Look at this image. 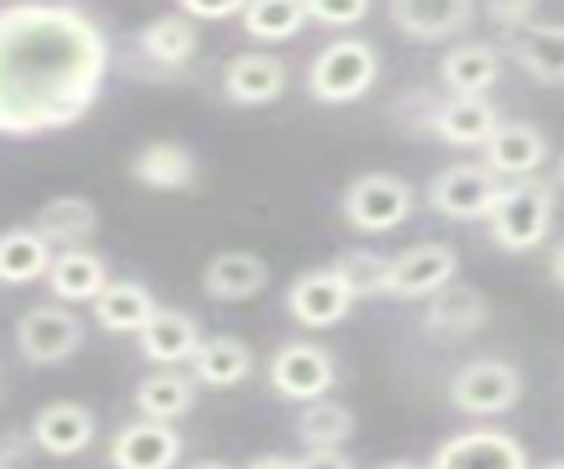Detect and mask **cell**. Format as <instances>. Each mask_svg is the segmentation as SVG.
Returning <instances> with one entry per match:
<instances>
[{"label":"cell","mask_w":564,"mask_h":469,"mask_svg":"<svg viewBox=\"0 0 564 469\" xmlns=\"http://www.w3.org/2000/svg\"><path fill=\"white\" fill-rule=\"evenodd\" d=\"M247 469H296V462L286 459V456H261V459H254Z\"/></svg>","instance_id":"obj_38"},{"label":"cell","mask_w":564,"mask_h":469,"mask_svg":"<svg viewBox=\"0 0 564 469\" xmlns=\"http://www.w3.org/2000/svg\"><path fill=\"white\" fill-rule=\"evenodd\" d=\"M540 469H564V462H546V466H540Z\"/></svg>","instance_id":"obj_43"},{"label":"cell","mask_w":564,"mask_h":469,"mask_svg":"<svg viewBox=\"0 0 564 469\" xmlns=\"http://www.w3.org/2000/svg\"><path fill=\"white\" fill-rule=\"evenodd\" d=\"M551 275H554V283L564 290V240L551 251Z\"/></svg>","instance_id":"obj_39"},{"label":"cell","mask_w":564,"mask_h":469,"mask_svg":"<svg viewBox=\"0 0 564 469\" xmlns=\"http://www.w3.org/2000/svg\"><path fill=\"white\" fill-rule=\"evenodd\" d=\"M32 230L40 233L50 248L75 251L99 230V212H96V205L82 195H61V198H50L40 212H35Z\"/></svg>","instance_id":"obj_20"},{"label":"cell","mask_w":564,"mask_h":469,"mask_svg":"<svg viewBox=\"0 0 564 469\" xmlns=\"http://www.w3.org/2000/svg\"><path fill=\"white\" fill-rule=\"evenodd\" d=\"M384 469H420V466H413V462H392V466H384Z\"/></svg>","instance_id":"obj_41"},{"label":"cell","mask_w":564,"mask_h":469,"mask_svg":"<svg viewBox=\"0 0 564 469\" xmlns=\"http://www.w3.org/2000/svg\"><path fill=\"white\" fill-rule=\"evenodd\" d=\"M501 78V54L490 43H463L441 61V81L452 96H484Z\"/></svg>","instance_id":"obj_24"},{"label":"cell","mask_w":564,"mask_h":469,"mask_svg":"<svg viewBox=\"0 0 564 469\" xmlns=\"http://www.w3.org/2000/svg\"><path fill=\"white\" fill-rule=\"evenodd\" d=\"M557 181L564 184V155H561V163H557Z\"/></svg>","instance_id":"obj_42"},{"label":"cell","mask_w":564,"mask_h":469,"mask_svg":"<svg viewBox=\"0 0 564 469\" xmlns=\"http://www.w3.org/2000/svg\"><path fill=\"white\" fill-rule=\"evenodd\" d=\"M352 290L332 265L328 269H311L300 272L286 290V307L290 315L307 325V328H328L335 321H343L352 307Z\"/></svg>","instance_id":"obj_9"},{"label":"cell","mask_w":564,"mask_h":469,"mask_svg":"<svg viewBox=\"0 0 564 469\" xmlns=\"http://www.w3.org/2000/svg\"><path fill=\"white\" fill-rule=\"evenodd\" d=\"M508 50L536 81H564V22H529L508 36Z\"/></svg>","instance_id":"obj_16"},{"label":"cell","mask_w":564,"mask_h":469,"mask_svg":"<svg viewBox=\"0 0 564 469\" xmlns=\"http://www.w3.org/2000/svg\"><path fill=\"white\" fill-rule=\"evenodd\" d=\"M487 19L511 36L516 29L536 22V8L533 4H487Z\"/></svg>","instance_id":"obj_35"},{"label":"cell","mask_w":564,"mask_h":469,"mask_svg":"<svg viewBox=\"0 0 564 469\" xmlns=\"http://www.w3.org/2000/svg\"><path fill=\"white\" fill-rule=\"evenodd\" d=\"M269 381L282 399L293 403H317L335 385V360L317 342H286L272 353Z\"/></svg>","instance_id":"obj_8"},{"label":"cell","mask_w":564,"mask_h":469,"mask_svg":"<svg viewBox=\"0 0 564 469\" xmlns=\"http://www.w3.org/2000/svg\"><path fill=\"white\" fill-rule=\"evenodd\" d=\"M181 434L163 421H134L110 445L113 469H173L181 459Z\"/></svg>","instance_id":"obj_12"},{"label":"cell","mask_w":564,"mask_h":469,"mask_svg":"<svg viewBox=\"0 0 564 469\" xmlns=\"http://www.w3.org/2000/svg\"><path fill=\"white\" fill-rule=\"evenodd\" d=\"M14 339L29 363L50 368V363H61L70 353H78V346L85 342V325L75 310H64L57 304H40L18 318Z\"/></svg>","instance_id":"obj_7"},{"label":"cell","mask_w":564,"mask_h":469,"mask_svg":"<svg viewBox=\"0 0 564 469\" xmlns=\"http://www.w3.org/2000/svg\"><path fill=\"white\" fill-rule=\"evenodd\" d=\"M554 219V190L551 184L522 177L501 187V198L490 212V237L505 251H533L551 233Z\"/></svg>","instance_id":"obj_2"},{"label":"cell","mask_w":564,"mask_h":469,"mask_svg":"<svg viewBox=\"0 0 564 469\" xmlns=\"http://www.w3.org/2000/svg\"><path fill=\"white\" fill-rule=\"evenodd\" d=\"M202 286L212 301H251L269 286V265L251 251H223L205 265Z\"/></svg>","instance_id":"obj_22"},{"label":"cell","mask_w":564,"mask_h":469,"mask_svg":"<svg viewBox=\"0 0 564 469\" xmlns=\"http://www.w3.org/2000/svg\"><path fill=\"white\" fill-rule=\"evenodd\" d=\"M501 181L487 163H455L445 166L427 187V201L448 219H490L501 198Z\"/></svg>","instance_id":"obj_4"},{"label":"cell","mask_w":564,"mask_h":469,"mask_svg":"<svg viewBox=\"0 0 564 469\" xmlns=\"http://www.w3.org/2000/svg\"><path fill=\"white\" fill-rule=\"evenodd\" d=\"M546 160V138L525 120H505L484 145V163L505 177H529Z\"/></svg>","instance_id":"obj_18"},{"label":"cell","mask_w":564,"mask_h":469,"mask_svg":"<svg viewBox=\"0 0 564 469\" xmlns=\"http://www.w3.org/2000/svg\"><path fill=\"white\" fill-rule=\"evenodd\" d=\"M332 269L343 275L346 286L352 290V297H378L388 293V272H392V258H384L378 251L367 248H346L335 254Z\"/></svg>","instance_id":"obj_33"},{"label":"cell","mask_w":564,"mask_h":469,"mask_svg":"<svg viewBox=\"0 0 564 469\" xmlns=\"http://www.w3.org/2000/svg\"><path fill=\"white\" fill-rule=\"evenodd\" d=\"M490 318L487 297L469 283H448L445 290H437L427 315H423V325L427 332L441 336V339H466L473 332H480Z\"/></svg>","instance_id":"obj_14"},{"label":"cell","mask_w":564,"mask_h":469,"mask_svg":"<svg viewBox=\"0 0 564 469\" xmlns=\"http://www.w3.org/2000/svg\"><path fill=\"white\" fill-rule=\"evenodd\" d=\"M346 219L364 233H384L413 212V187L392 173H364L343 195Z\"/></svg>","instance_id":"obj_6"},{"label":"cell","mask_w":564,"mask_h":469,"mask_svg":"<svg viewBox=\"0 0 564 469\" xmlns=\"http://www.w3.org/2000/svg\"><path fill=\"white\" fill-rule=\"evenodd\" d=\"M431 128L445 138L448 145H487L490 134L501 128L498 107L487 102L484 96H452L434 110Z\"/></svg>","instance_id":"obj_21"},{"label":"cell","mask_w":564,"mask_h":469,"mask_svg":"<svg viewBox=\"0 0 564 469\" xmlns=\"http://www.w3.org/2000/svg\"><path fill=\"white\" fill-rule=\"evenodd\" d=\"M191 469H234L229 462H219V459H205V462H194Z\"/></svg>","instance_id":"obj_40"},{"label":"cell","mask_w":564,"mask_h":469,"mask_svg":"<svg viewBox=\"0 0 564 469\" xmlns=\"http://www.w3.org/2000/svg\"><path fill=\"white\" fill-rule=\"evenodd\" d=\"M131 173L138 184H145L152 190H184L194 184V173H198V163H194V152L181 142H149L145 149H138Z\"/></svg>","instance_id":"obj_23"},{"label":"cell","mask_w":564,"mask_h":469,"mask_svg":"<svg viewBox=\"0 0 564 469\" xmlns=\"http://www.w3.org/2000/svg\"><path fill=\"white\" fill-rule=\"evenodd\" d=\"M388 19L413 40H445L473 22V4L469 0H392Z\"/></svg>","instance_id":"obj_15"},{"label":"cell","mask_w":564,"mask_h":469,"mask_svg":"<svg viewBox=\"0 0 564 469\" xmlns=\"http://www.w3.org/2000/svg\"><path fill=\"white\" fill-rule=\"evenodd\" d=\"M93 310H96V321L102 328H110V332H141V328L152 321L159 304L141 283L117 280L93 301Z\"/></svg>","instance_id":"obj_26"},{"label":"cell","mask_w":564,"mask_h":469,"mask_svg":"<svg viewBox=\"0 0 564 469\" xmlns=\"http://www.w3.org/2000/svg\"><path fill=\"white\" fill-rule=\"evenodd\" d=\"M191 368H194V378L205 381V385L229 389L251 374L254 353H251V346L237 336H208L198 346V353H194Z\"/></svg>","instance_id":"obj_25"},{"label":"cell","mask_w":564,"mask_h":469,"mask_svg":"<svg viewBox=\"0 0 564 469\" xmlns=\"http://www.w3.org/2000/svg\"><path fill=\"white\" fill-rule=\"evenodd\" d=\"M96 438V416L82 403H50L35 413L32 421V441L50 456H78V451Z\"/></svg>","instance_id":"obj_17"},{"label":"cell","mask_w":564,"mask_h":469,"mask_svg":"<svg viewBox=\"0 0 564 469\" xmlns=\"http://www.w3.org/2000/svg\"><path fill=\"white\" fill-rule=\"evenodd\" d=\"M138 43L155 64L181 67L194 57V50H198V25H194L184 11L159 14V19H152L138 32Z\"/></svg>","instance_id":"obj_29"},{"label":"cell","mask_w":564,"mask_h":469,"mask_svg":"<svg viewBox=\"0 0 564 469\" xmlns=\"http://www.w3.org/2000/svg\"><path fill=\"white\" fill-rule=\"evenodd\" d=\"M194 403V381L181 371H155L138 381L134 389V406L141 410L145 421H176L184 416Z\"/></svg>","instance_id":"obj_30"},{"label":"cell","mask_w":564,"mask_h":469,"mask_svg":"<svg viewBox=\"0 0 564 469\" xmlns=\"http://www.w3.org/2000/svg\"><path fill=\"white\" fill-rule=\"evenodd\" d=\"M46 283L61 301H96L99 293L110 286L102 258L85 251V248L61 251L57 258H53Z\"/></svg>","instance_id":"obj_28"},{"label":"cell","mask_w":564,"mask_h":469,"mask_svg":"<svg viewBox=\"0 0 564 469\" xmlns=\"http://www.w3.org/2000/svg\"><path fill=\"white\" fill-rule=\"evenodd\" d=\"M286 89V64L275 54H258V50H247V54L229 57L223 67V92L226 99L240 102V107H261V102H272Z\"/></svg>","instance_id":"obj_13"},{"label":"cell","mask_w":564,"mask_h":469,"mask_svg":"<svg viewBox=\"0 0 564 469\" xmlns=\"http://www.w3.org/2000/svg\"><path fill=\"white\" fill-rule=\"evenodd\" d=\"M307 19L311 11L304 0H251L243 8V29L254 40H290Z\"/></svg>","instance_id":"obj_32"},{"label":"cell","mask_w":564,"mask_h":469,"mask_svg":"<svg viewBox=\"0 0 564 469\" xmlns=\"http://www.w3.org/2000/svg\"><path fill=\"white\" fill-rule=\"evenodd\" d=\"M378 78V50L367 40H335L307 67V89L322 102L360 99Z\"/></svg>","instance_id":"obj_3"},{"label":"cell","mask_w":564,"mask_h":469,"mask_svg":"<svg viewBox=\"0 0 564 469\" xmlns=\"http://www.w3.org/2000/svg\"><path fill=\"white\" fill-rule=\"evenodd\" d=\"M307 11L314 22L325 25H357L370 4L367 0H307Z\"/></svg>","instance_id":"obj_34"},{"label":"cell","mask_w":564,"mask_h":469,"mask_svg":"<svg viewBox=\"0 0 564 469\" xmlns=\"http://www.w3.org/2000/svg\"><path fill=\"white\" fill-rule=\"evenodd\" d=\"M53 248L32 230V226H11V230L0 237V280L8 286H22L50 275L53 265Z\"/></svg>","instance_id":"obj_27"},{"label":"cell","mask_w":564,"mask_h":469,"mask_svg":"<svg viewBox=\"0 0 564 469\" xmlns=\"http://www.w3.org/2000/svg\"><path fill=\"white\" fill-rule=\"evenodd\" d=\"M452 403L473 413V416H494V413H505L519 403L522 395V374L511 368L508 360L498 357H480V360H469L463 368L455 371L452 385H448Z\"/></svg>","instance_id":"obj_5"},{"label":"cell","mask_w":564,"mask_h":469,"mask_svg":"<svg viewBox=\"0 0 564 469\" xmlns=\"http://www.w3.org/2000/svg\"><path fill=\"white\" fill-rule=\"evenodd\" d=\"M296 469H352V462L339 448H307V456L296 462Z\"/></svg>","instance_id":"obj_37"},{"label":"cell","mask_w":564,"mask_h":469,"mask_svg":"<svg viewBox=\"0 0 564 469\" xmlns=\"http://www.w3.org/2000/svg\"><path fill=\"white\" fill-rule=\"evenodd\" d=\"M247 4H240V0H219V4H205V0H187V4L181 8L187 19H229V14H243Z\"/></svg>","instance_id":"obj_36"},{"label":"cell","mask_w":564,"mask_h":469,"mask_svg":"<svg viewBox=\"0 0 564 469\" xmlns=\"http://www.w3.org/2000/svg\"><path fill=\"white\" fill-rule=\"evenodd\" d=\"M455 269H458V258H455L452 244H437V240L413 244L392 258L388 293H392V297H402V301L427 297V293H437L452 283Z\"/></svg>","instance_id":"obj_10"},{"label":"cell","mask_w":564,"mask_h":469,"mask_svg":"<svg viewBox=\"0 0 564 469\" xmlns=\"http://www.w3.org/2000/svg\"><path fill=\"white\" fill-rule=\"evenodd\" d=\"M431 469H529V462L525 448L511 434L476 427L441 445Z\"/></svg>","instance_id":"obj_11"},{"label":"cell","mask_w":564,"mask_h":469,"mask_svg":"<svg viewBox=\"0 0 564 469\" xmlns=\"http://www.w3.org/2000/svg\"><path fill=\"white\" fill-rule=\"evenodd\" d=\"M202 332L198 321H194L187 310L176 307H159L152 321L138 332V346L152 363H184L194 360L202 346Z\"/></svg>","instance_id":"obj_19"},{"label":"cell","mask_w":564,"mask_h":469,"mask_svg":"<svg viewBox=\"0 0 564 469\" xmlns=\"http://www.w3.org/2000/svg\"><path fill=\"white\" fill-rule=\"evenodd\" d=\"M352 430H357V416L332 399L307 403L304 413L296 416V434L307 448H343L352 438Z\"/></svg>","instance_id":"obj_31"},{"label":"cell","mask_w":564,"mask_h":469,"mask_svg":"<svg viewBox=\"0 0 564 469\" xmlns=\"http://www.w3.org/2000/svg\"><path fill=\"white\" fill-rule=\"evenodd\" d=\"M110 43L70 4H11L0 11V131L35 138L64 131L96 107Z\"/></svg>","instance_id":"obj_1"}]
</instances>
